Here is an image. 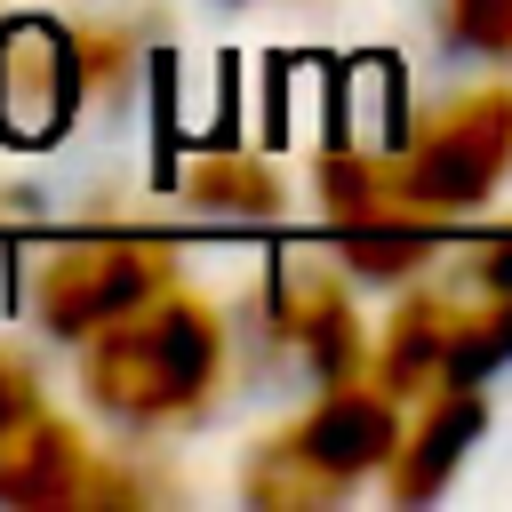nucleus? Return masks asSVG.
Returning <instances> with one entry per match:
<instances>
[{
	"label": "nucleus",
	"mask_w": 512,
	"mask_h": 512,
	"mask_svg": "<svg viewBox=\"0 0 512 512\" xmlns=\"http://www.w3.org/2000/svg\"><path fill=\"white\" fill-rule=\"evenodd\" d=\"M392 440H400V400H392L384 384H368V376H344V384H328L288 432H272V440L248 448L240 496H248L256 512H320V504H336L360 472H384Z\"/></svg>",
	"instance_id": "f03ea898"
},
{
	"label": "nucleus",
	"mask_w": 512,
	"mask_h": 512,
	"mask_svg": "<svg viewBox=\"0 0 512 512\" xmlns=\"http://www.w3.org/2000/svg\"><path fill=\"white\" fill-rule=\"evenodd\" d=\"M264 320H272V336H280L320 384L368 376V328H360L344 280H328L320 264H280V272H272V296H264Z\"/></svg>",
	"instance_id": "6e6552de"
},
{
	"label": "nucleus",
	"mask_w": 512,
	"mask_h": 512,
	"mask_svg": "<svg viewBox=\"0 0 512 512\" xmlns=\"http://www.w3.org/2000/svg\"><path fill=\"white\" fill-rule=\"evenodd\" d=\"M184 200L208 208V216H280V176L256 152H192Z\"/></svg>",
	"instance_id": "9b49d317"
},
{
	"label": "nucleus",
	"mask_w": 512,
	"mask_h": 512,
	"mask_svg": "<svg viewBox=\"0 0 512 512\" xmlns=\"http://www.w3.org/2000/svg\"><path fill=\"white\" fill-rule=\"evenodd\" d=\"M0 248H8V200H0Z\"/></svg>",
	"instance_id": "2eb2a0df"
},
{
	"label": "nucleus",
	"mask_w": 512,
	"mask_h": 512,
	"mask_svg": "<svg viewBox=\"0 0 512 512\" xmlns=\"http://www.w3.org/2000/svg\"><path fill=\"white\" fill-rule=\"evenodd\" d=\"M64 32H72V56H80V80H88V88L128 80V64H136L128 32H104V24H64Z\"/></svg>",
	"instance_id": "ddd939ff"
},
{
	"label": "nucleus",
	"mask_w": 512,
	"mask_h": 512,
	"mask_svg": "<svg viewBox=\"0 0 512 512\" xmlns=\"http://www.w3.org/2000/svg\"><path fill=\"white\" fill-rule=\"evenodd\" d=\"M80 344H88V368H80L88 400L128 432L184 424L224 384V320H216L208 296H192L176 280L152 288L144 304H128L120 320H104Z\"/></svg>",
	"instance_id": "f257e3e1"
},
{
	"label": "nucleus",
	"mask_w": 512,
	"mask_h": 512,
	"mask_svg": "<svg viewBox=\"0 0 512 512\" xmlns=\"http://www.w3.org/2000/svg\"><path fill=\"white\" fill-rule=\"evenodd\" d=\"M384 160H392V184L424 216L456 224L464 208H480L512 176V88L488 80V88H464V96L432 104L424 120H408V136Z\"/></svg>",
	"instance_id": "20e7f679"
},
{
	"label": "nucleus",
	"mask_w": 512,
	"mask_h": 512,
	"mask_svg": "<svg viewBox=\"0 0 512 512\" xmlns=\"http://www.w3.org/2000/svg\"><path fill=\"white\" fill-rule=\"evenodd\" d=\"M80 96H88V80H80V56H72L64 24H8L0 32V128L16 144L64 136Z\"/></svg>",
	"instance_id": "1a4fd4ad"
},
{
	"label": "nucleus",
	"mask_w": 512,
	"mask_h": 512,
	"mask_svg": "<svg viewBox=\"0 0 512 512\" xmlns=\"http://www.w3.org/2000/svg\"><path fill=\"white\" fill-rule=\"evenodd\" d=\"M312 184H320L328 240H336V256H344L360 280H408V272H424V264L440 256V240H448V224L424 216V208L392 184V160L368 152V144H352V136H336V144L320 152Z\"/></svg>",
	"instance_id": "39448f33"
},
{
	"label": "nucleus",
	"mask_w": 512,
	"mask_h": 512,
	"mask_svg": "<svg viewBox=\"0 0 512 512\" xmlns=\"http://www.w3.org/2000/svg\"><path fill=\"white\" fill-rule=\"evenodd\" d=\"M480 424H488L480 384H440V392H424V416H416V424L392 440V456H384L392 504H432V496L456 480V464H464V448L480 440Z\"/></svg>",
	"instance_id": "9d476101"
},
{
	"label": "nucleus",
	"mask_w": 512,
	"mask_h": 512,
	"mask_svg": "<svg viewBox=\"0 0 512 512\" xmlns=\"http://www.w3.org/2000/svg\"><path fill=\"white\" fill-rule=\"evenodd\" d=\"M176 280V240L168 232H136V224H88L64 232L32 256L24 272V304L48 336H96L104 320H120L128 304H144L152 288Z\"/></svg>",
	"instance_id": "7ed1b4c3"
},
{
	"label": "nucleus",
	"mask_w": 512,
	"mask_h": 512,
	"mask_svg": "<svg viewBox=\"0 0 512 512\" xmlns=\"http://www.w3.org/2000/svg\"><path fill=\"white\" fill-rule=\"evenodd\" d=\"M472 288L512 304V224H504V232H488V240H472Z\"/></svg>",
	"instance_id": "4468645a"
},
{
	"label": "nucleus",
	"mask_w": 512,
	"mask_h": 512,
	"mask_svg": "<svg viewBox=\"0 0 512 512\" xmlns=\"http://www.w3.org/2000/svg\"><path fill=\"white\" fill-rule=\"evenodd\" d=\"M504 360H512V304L504 296L464 304V296L432 288L384 320V336L368 344V384H384L392 400H424L440 384H480Z\"/></svg>",
	"instance_id": "423d86ee"
},
{
	"label": "nucleus",
	"mask_w": 512,
	"mask_h": 512,
	"mask_svg": "<svg viewBox=\"0 0 512 512\" xmlns=\"http://www.w3.org/2000/svg\"><path fill=\"white\" fill-rule=\"evenodd\" d=\"M88 440L48 408L32 360L16 344H0V504H24V512H64L80 504V480H88Z\"/></svg>",
	"instance_id": "0eeeda50"
},
{
	"label": "nucleus",
	"mask_w": 512,
	"mask_h": 512,
	"mask_svg": "<svg viewBox=\"0 0 512 512\" xmlns=\"http://www.w3.org/2000/svg\"><path fill=\"white\" fill-rule=\"evenodd\" d=\"M440 40L488 64H512V0H432Z\"/></svg>",
	"instance_id": "f8f14e48"
}]
</instances>
